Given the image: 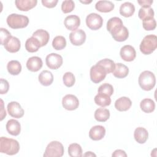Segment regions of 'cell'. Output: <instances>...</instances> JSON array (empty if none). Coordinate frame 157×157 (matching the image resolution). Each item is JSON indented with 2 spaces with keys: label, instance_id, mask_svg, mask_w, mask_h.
I'll list each match as a JSON object with an SVG mask.
<instances>
[{
  "label": "cell",
  "instance_id": "9",
  "mask_svg": "<svg viewBox=\"0 0 157 157\" xmlns=\"http://www.w3.org/2000/svg\"><path fill=\"white\" fill-rule=\"evenodd\" d=\"M63 107L67 110H74L78 108L79 101L78 98L73 94H66L62 99Z\"/></svg>",
  "mask_w": 157,
  "mask_h": 157
},
{
  "label": "cell",
  "instance_id": "30",
  "mask_svg": "<svg viewBox=\"0 0 157 157\" xmlns=\"http://www.w3.org/2000/svg\"><path fill=\"white\" fill-rule=\"evenodd\" d=\"M94 102L97 105L104 107L110 104L111 99L107 94L98 93L94 97Z\"/></svg>",
  "mask_w": 157,
  "mask_h": 157
},
{
  "label": "cell",
  "instance_id": "4",
  "mask_svg": "<svg viewBox=\"0 0 157 157\" xmlns=\"http://www.w3.org/2000/svg\"><path fill=\"white\" fill-rule=\"evenodd\" d=\"M157 47V37L153 34L145 36L140 44V50L144 55H150Z\"/></svg>",
  "mask_w": 157,
  "mask_h": 157
},
{
  "label": "cell",
  "instance_id": "46",
  "mask_svg": "<svg viewBox=\"0 0 157 157\" xmlns=\"http://www.w3.org/2000/svg\"><path fill=\"white\" fill-rule=\"evenodd\" d=\"M1 120L2 121L4 117H6V110L4 109V103H3V101L2 99H1Z\"/></svg>",
  "mask_w": 157,
  "mask_h": 157
},
{
  "label": "cell",
  "instance_id": "35",
  "mask_svg": "<svg viewBox=\"0 0 157 157\" xmlns=\"http://www.w3.org/2000/svg\"><path fill=\"white\" fill-rule=\"evenodd\" d=\"M122 25H123V23L121 19L118 17H114L110 18L108 20L107 23V29L109 33H110L115 28Z\"/></svg>",
  "mask_w": 157,
  "mask_h": 157
},
{
  "label": "cell",
  "instance_id": "25",
  "mask_svg": "<svg viewBox=\"0 0 157 157\" xmlns=\"http://www.w3.org/2000/svg\"><path fill=\"white\" fill-rule=\"evenodd\" d=\"M129 73L128 67L120 63H116L114 71H113V75L118 78H123L126 77Z\"/></svg>",
  "mask_w": 157,
  "mask_h": 157
},
{
  "label": "cell",
  "instance_id": "23",
  "mask_svg": "<svg viewBox=\"0 0 157 157\" xmlns=\"http://www.w3.org/2000/svg\"><path fill=\"white\" fill-rule=\"evenodd\" d=\"M114 4L110 1H99L95 4V8L101 12H109L114 9Z\"/></svg>",
  "mask_w": 157,
  "mask_h": 157
},
{
  "label": "cell",
  "instance_id": "8",
  "mask_svg": "<svg viewBox=\"0 0 157 157\" xmlns=\"http://www.w3.org/2000/svg\"><path fill=\"white\" fill-rule=\"evenodd\" d=\"M45 63L50 69H57L63 64V58L59 54L52 53L46 56Z\"/></svg>",
  "mask_w": 157,
  "mask_h": 157
},
{
  "label": "cell",
  "instance_id": "3",
  "mask_svg": "<svg viewBox=\"0 0 157 157\" xmlns=\"http://www.w3.org/2000/svg\"><path fill=\"white\" fill-rule=\"evenodd\" d=\"M8 26L12 29H20L26 27L29 23L28 17L17 13H12L7 18Z\"/></svg>",
  "mask_w": 157,
  "mask_h": 157
},
{
  "label": "cell",
  "instance_id": "41",
  "mask_svg": "<svg viewBox=\"0 0 157 157\" xmlns=\"http://www.w3.org/2000/svg\"><path fill=\"white\" fill-rule=\"evenodd\" d=\"M11 36L12 35L8 30L3 28H0V39L1 45H4Z\"/></svg>",
  "mask_w": 157,
  "mask_h": 157
},
{
  "label": "cell",
  "instance_id": "33",
  "mask_svg": "<svg viewBox=\"0 0 157 157\" xmlns=\"http://www.w3.org/2000/svg\"><path fill=\"white\" fill-rule=\"evenodd\" d=\"M96 64L102 66L105 69L107 74L113 72L115 66V63L113 62V61L108 58L101 59Z\"/></svg>",
  "mask_w": 157,
  "mask_h": 157
},
{
  "label": "cell",
  "instance_id": "43",
  "mask_svg": "<svg viewBox=\"0 0 157 157\" xmlns=\"http://www.w3.org/2000/svg\"><path fill=\"white\" fill-rule=\"evenodd\" d=\"M41 2L44 6L48 8H53L56 6L58 0H42Z\"/></svg>",
  "mask_w": 157,
  "mask_h": 157
},
{
  "label": "cell",
  "instance_id": "10",
  "mask_svg": "<svg viewBox=\"0 0 157 157\" xmlns=\"http://www.w3.org/2000/svg\"><path fill=\"white\" fill-rule=\"evenodd\" d=\"M7 112L9 114L16 118H21L24 115V110L20 104L16 101H12L7 104Z\"/></svg>",
  "mask_w": 157,
  "mask_h": 157
},
{
  "label": "cell",
  "instance_id": "22",
  "mask_svg": "<svg viewBox=\"0 0 157 157\" xmlns=\"http://www.w3.org/2000/svg\"><path fill=\"white\" fill-rule=\"evenodd\" d=\"M38 80L41 85L47 86L53 83V75L50 71L44 70L39 74Z\"/></svg>",
  "mask_w": 157,
  "mask_h": 157
},
{
  "label": "cell",
  "instance_id": "11",
  "mask_svg": "<svg viewBox=\"0 0 157 157\" xmlns=\"http://www.w3.org/2000/svg\"><path fill=\"white\" fill-rule=\"evenodd\" d=\"M110 33L113 39L118 42L124 41L129 37V31L126 27L123 25L113 29Z\"/></svg>",
  "mask_w": 157,
  "mask_h": 157
},
{
  "label": "cell",
  "instance_id": "5",
  "mask_svg": "<svg viewBox=\"0 0 157 157\" xmlns=\"http://www.w3.org/2000/svg\"><path fill=\"white\" fill-rule=\"evenodd\" d=\"M64 154V147L58 141H52L50 142L44 153V157H61Z\"/></svg>",
  "mask_w": 157,
  "mask_h": 157
},
{
  "label": "cell",
  "instance_id": "44",
  "mask_svg": "<svg viewBox=\"0 0 157 157\" xmlns=\"http://www.w3.org/2000/svg\"><path fill=\"white\" fill-rule=\"evenodd\" d=\"M153 2V0H142V1H137V2L139 4V5L144 8L150 7Z\"/></svg>",
  "mask_w": 157,
  "mask_h": 157
},
{
  "label": "cell",
  "instance_id": "39",
  "mask_svg": "<svg viewBox=\"0 0 157 157\" xmlns=\"http://www.w3.org/2000/svg\"><path fill=\"white\" fill-rule=\"evenodd\" d=\"M98 92L99 93L105 94L110 96L113 93V88L112 85L107 83H105L99 86Z\"/></svg>",
  "mask_w": 157,
  "mask_h": 157
},
{
  "label": "cell",
  "instance_id": "29",
  "mask_svg": "<svg viewBox=\"0 0 157 157\" xmlns=\"http://www.w3.org/2000/svg\"><path fill=\"white\" fill-rule=\"evenodd\" d=\"M110 117V111L105 108H99L94 112V118L99 122H105Z\"/></svg>",
  "mask_w": 157,
  "mask_h": 157
},
{
  "label": "cell",
  "instance_id": "42",
  "mask_svg": "<svg viewBox=\"0 0 157 157\" xmlns=\"http://www.w3.org/2000/svg\"><path fill=\"white\" fill-rule=\"evenodd\" d=\"M9 82L4 79L1 78V83H0V93L1 94H6L9 91Z\"/></svg>",
  "mask_w": 157,
  "mask_h": 157
},
{
  "label": "cell",
  "instance_id": "16",
  "mask_svg": "<svg viewBox=\"0 0 157 157\" xmlns=\"http://www.w3.org/2000/svg\"><path fill=\"white\" fill-rule=\"evenodd\" d=\"M42 60L38 56H32L29 58L26 62V67L31 72L39 71L42 68Z\"/></svg>",
  "mask_w": 157,
  "mask_h": 157
},
{
  "label": "cell",
  "instance_id": "13",
  "mask_svg": "<svg viewBox=\"0 0 157 157\" xmlns=\"http://www.w3.org/2000/svg\"><path fill=\"white\" fill-rule=\"evenodd\" d=\"M120 55L121 58L125 61H132L136 56V52L134 48L130 45H126L121 47Z\"/></svg>",
  "mask_w": 157,
  "mask_h": 157
},
{
  "label": "cell",
  "instance_id": "20",
  "mask_svg": "<svg viewBox=\"0 0 157 157\" xmlns=\"http://www.w3.org/2000/svg\"><path fill=\"white\" fill-rule=\"evenodd\" d=\"M16 7L21 11H28L34 8L37 3V0H16Z\"/></svg>",
  "mask_w": 157,
  "mask_h": 157
},
{
  "label": "cell",
  "instance_id": "24",
  "mask_svg": "<svg viewBox=\"0 0 157 157\" xmlns=\"http://www.w3.org/2000/svg\"><path fill=\"white\" fill-rule=\"evenodd\" d=\"M32 36L36 38L39 41L41 47L45 46L48 43L50 39L49 33L47 31L42 29L36 31L33 34Z\"/></svg>",
  "mask_w": 157,
  "mask_h": 157
},
{
  "label": "cell",
  "instance_id": "48",
  "mask_svg": "<svg viewBox=\"0 0 157 157\" xmlns=\"http://www.w3.org/2000/svg\"><path fill=\"white\" fill-rule=\"evenodd\" d=\"M80 2H81L82 3H83V4H89V3L91 2L92 1H80Z\"/></svg>",
  "mask_w": 157,
  "mask_h": 157
},
{
  "label": "cell",
  "instance_id": "26",
  "mask_svg": "<svg viewBox=\"0 0 157 157\" xmlns=\"http://www.w3.org/2000/svg\"><path fill=\"white\" fill-rule=\"evenodd\" d=\"M135 12V7L131 2H125L120 7V13L124 17H131Z\"/></svg>",
  "mask_w": 157,
  "mask_h": 157
},
{
  "label": "cell",
  "instance_id": "31",
  "mask_svg": "<svg viewBox=\"0 0 157 157\" xmlns=\"http://www.w3.org/2000/svg\"><path fill=\"white\" fill-rule=\"evenodd\" d=\"M140 107L143 112L145 113H151L153 112L155 109V103L152 99L145 98L141 101Z\"/></svg>",
  "mask_w": 157,
  "mask_h": 157
},
{
  "label": "cell",
  "instance_id": "34",
  "mask_svg": "<svg viewBox=\"0 0 157 157\" xmlns=\"http://www.w3.org/2000/svg\"><path fill=\"white\" fill-rule=\"evenodd\" d=\"M52 46L56 50L64 49L66 46V40L62 36H56L52 41Z\"/></svg>",
  "mask_w": 157,
  "mask_h": 157
},
{
  "label": "cell",
  "instance_id": "21",
  "mask_svg": "<svg viewBox=\"0 0 157 157\" xmlns=\"http://www.w3.org/2000/svg\"><path fill=\"white\" fill-rule=\"evenodd\" d=\"M134 137L136 141L139 144H144L148 139V132L145 128L138 127L134 131Z\"/></svg>",
  "mask_w": 157,
  "mask_h": 157
},
{
  "label": "cell",
  "instance_id": "28",
  "mask_svg": "<svg viewBox=\"0 0 157 157\" xmlns=\"http://www.w3.org/2000/svg\"><path fill=\"white\" fill-rule=\"evenodd\" d=\"M7 69L10 74L17 75L21 71V65L19 61L17 60H12L7 63Z\"/></svg>",
  "mask_w": 157,
  "mask_h": 157
},
{
  "label": "cell",
  "instance_id": "47",
  "mask_svg": "<svg viewBox=\"0 0 157 157\" xmlns=\"http://www.w3.org/2000/svg\"><path fill=\"white\" fill-rule=\"evenodd\" d=\"M83 156H96V155L91 151H87L85 154L83 155Z\"/></svg>",
  "mask_w": 157,
  "mask_h": 157
},
{
  "label": "cell",
  "instance_id": "40",
  "mask_svg": "<svg viewBox=\"0 0 157 157\" xmlns=\"http://www.w3.org/2000/svg\"><path fill=\"white\" fill-rule=\"evenodd\" d=\"M75 7L74 2L72 0H66L62 2L61 10L64 13L71 12Z\"/></svg>",
  "mask_w": 157,
  "mask_h": 157
},
{
  "label": "cell",
  "instance_id": "7",
  "mask_svg": "<svg viewBox=\"0 0 157 157\" xmlns=\"http://www.w3.org/2000/svg\"><path fill=\"white\" fill-rule=\"evenodd\" d=\"M103 19L96 13H91L86 18V26L92 30H98L102 26Z\"/></svg>",
  "mask_w": 157,
  "mask_h": 157
},
{
  "label": "cell",
  "instance_id": "45",
  "mask_svg": "<svg viewBox=\"0 0 157 157\" xmlns=\"http://www.w3.org/2000/svg\"><path fill=\"white\" fill-rule=\"evenodd\" d=\"M112 156L113 157H118V156H121V157H126L127 155L125 153V151L124 150H116L115 151H114V152L112 153Z\"/></svg>",
  "mask_w": 157,
  "mask_h": 157
},
{
  "label": "cell",
  "instance_id": "36",
  "mask_svg": "<svg viewBox=\"0 0 157 157\" xmlns=\"http://www.w3.org/2000/svg\"><path fill=\"white\" fill-rule=\"evenodd\" d=\"M154 11L153 9L151 7H148V8H144L141 7L138 12V16L139 18L141 20H144L147 18H150V17H154Z\"/></svg>",
  "mask_w": 157,
  "mask_h": 157
},
{
  "label": "cell",
  "instance_id": "27",
  "mask_svg": "<svg viewBox=\"0 0 157 157\" xmlns=\"http://www.w3.org/2000/svg\"><path fill=\"white\" fill-rule=\"evenodd\" d=\"M40 47L41 46L39 41L33 36L28 38L25 42V48L28 52H36Z\"/></svg>",
  "mask_w": 157,
  "mask_h": 157
},
{
  "label": "cell",
  "instance_id": "14",
  "mask_svg": "<svg viewBox=\"0 0 157 157\" xmlns=\"http://www.w3.org/2000/svg\"><path fill=\"white\" fill-rule=\"evenodd\" d=\"M65 27L71 31H74L77 29L80 25V18L75 15H71L67 16L64 21Z\"/></svg>",
  "mask_w": 157,
  "mask_h": 157
},
{
  "label": "cell",
  "instance_id": "17",
  "mask_svg": "<svg viewBox=\"0 0 157 157\" xmlns=\"http://www.w3.org/2000/svg\"><path fill=\"white\" fill-rule=\"evenodd\" d=\"M20 47L21 42L20 40L15 36H11L4 45L5 49L10 53H16L18 52Z\"/></svg>",
  "mask_w": 157,
  "mask_h": 157
},
{
  "label": "cell",
  "instance_id": "2",
  "mask_svg": "<svg viewBox=\"0 0 157 157\" xmlns=\"http://www.w3.org/2000/svg\"><path fill=\"white\" fill-rule=\"evenodd\" d=\"M138 82L142 90L145 91H150L152 90L155 85L156 77L152 72L145 71L140 74Z\"/></svg>",
  "mask_w": 157,
  "mask_h": 157
},
{
  "label": "cell",
  "instance_id": "1",
  "mask_svg": "<svg viewBox=\"0 0 157 157\" xmlns=\"http://www.w3.org/2000/svg\"><path fill=\"white\" fill-rule=\"evenodd\" d=\"M20 150V144L17 140L1 137L0 138V152L8 155L17 154Z\"/></svg>",
  "mask_w": 157,
  "mask_h": 157
},
{
  "label": "cell",
  "instance_id": "15",
  "mask_svg": "<svg viewBox=\"0 0 157 157\" xmlns=\"http://www.w3.org/2000/svg\"><path fill=\"white\" fill-rule=\"evenodd\" d=\"M105 134V129L103 126L96 125L92 127L89 131V137L93 140H101Z\"/></svg>",
  "mask_w": 157,
  "mask_h": 157
},
{
  "label": "cell",
  "instance_id": "32",
  "mask_svg": "<svg viewBox=\"0 0 157 157\" xmlns=\"http://www.w3.org/2000/svg\"><path fill=\"white\" fill-rule=\"evenodd\" d=\"M68 154L71 157L82 156V149L81 146L77 143L70 144L68 147Z\"/></svg>",
  "mask_w": 157,
  "mask_h": 157
},
{
  "label": "cell",
  "instance_id": "18",
  "mask_svg": "<svg viewBox=\"0 0 157 157\" xmlns=\"http://www.w3.org/2000/svg\"><path fill=\"white\" fill-rule=\"evenodd\" d=\"M132 105L131 99L125 96L118 98L115 102V107L120 112H124L129 110Z\"/></svg>",
  "mask_w": 157,
  "mask_h": 157
},
{
  "label": "cell",
  "instance_id": "37",
  "mask_svg": "<svg viewBox=\"0 0 157 157\" xmlns=\"http://www.w3.org/2000/svg\"><path fill=\"white\" fill-rule=\"evenodd\" d=\"M142 21L143 28L146 31H151L155 29L156 26V22L154 17L147 18Z\"/></svg>",
  "mask_w": 157,
  "mask_h": 157
},
{
  "label": "cell",
  "instance_id": "38",
  "mask_svg": "<svg viewBox=\"0 0 157 157\" xmlns=\"http://www.w3.org/2000/svg\"><path fill=\"white\" fill-rule=\"evenodd\" d=\"M63 81L66 86L71 87L74 85L75 82V76L72 72H67L64 74L63 77Z\"/></svg>",
  "mask_w": 157,
  "mask_h": 157
},
{
  "label": "cell",
  "instance_id": "12",
  "mask_svg": "<svg viewBox=\"0 0 157 157\" xmlns=\"http://www.w3.org/2000/svg\"><path fill=\"white\" fill-rule=\"evenodd\" d=\"M69 39L74 45H81L85 42L86 33L82 29H77L70 33Z\"/></svg>",
  "mask_w": 157,
  "mask_h": 157
},
{
  "label": "cell",
  "instance_id": "19",
  "mask_svg": "<svg viewBox=\"0 0 157 157\" xmlns=\"http://www.w3.org/2000/svg\"><path fill=\"white\" fill-rule=\"evenodd\" d=\"M7 132L12 136H18L21 131L20 123L15 119L9 120L6 125Z\"/></svg>",
  "mask_w": 157,
  "mask_h": 157
},
{
  "label": "cell",
  "instance_id": "6",
  "mask_svg": "<svg viewBox=\"0 0 157 157\" xmlns=\"http://www.w3.org/2000/svg\"><path fill=\"white\" fill-rule=\"evenodd\" d=\"M107 74L105 69L102 66L96 64L90 69V79L93 83H98L105 78Z\"/></svg>",
  "mask_w": 157,
  "mask_h": 157
}]
</instances>
